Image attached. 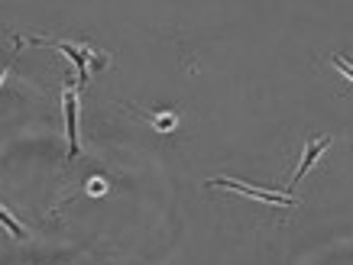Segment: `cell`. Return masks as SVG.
Segmentation results:
<instances>
[{
    "instance_id": "cell-1",
    "label": "cell",
    "mask_w": 353,
    "mask_h": 265,
    "mask_svg": "<svg viewBox=\"0 0 353 265\" xmlns=\"http://www.w3.org/2000/svg\"><path fill=\"white\" fill-rule=\"evenodd\" d=\"M36 45H52L59 52H65L78 68V85H88V78H91V68H101V65H108V55H97L91 45H78V43H62V39H30Z\"/></svg>"
},
{
    "instance_id": "cell-2",
    "label": "cell",
    "mask_w": 353,
    "mask_h": 265,
    "mask_svg": "<svg viewBox=\"0 0 353 265\" xmlns=\"http://www.w3.org/2000/svg\"><path fill=\"white\" fill-rule=\"evenodd\" d=\"M208 188H227V191H236L243 198H253V201H263V204H282V207H292L295 198L292 194H282V191H263V188H253V184H243L236 178H211Z\"/></svg>"
},
{
    "instance_id": "cell-3",
    "label": "cell",
    "mask_w": 353,
    "mask_h": 265,
    "mask_svg": "<svg viewBox=\"0 0 353 265\" xmlns=\"http://www.w3.org/2000/svg\"><path fill=\"white\" fill-rule=\"evenodd\" d=\"M62 107H65V136H68V159L78 156V91L72 81H65L62 91Z\"/></svg>"
},
{
    "instance_id": "cell-4",
    "label": "cell",
    "mask_w": 353,
    "mask_h": 265,
    "mask_svg": "<svg viewBox=\"0 0 353 265\" xmlns=\"http://www.w3.org/2000/svg\"><path fill=\"white\" fill-rule=\"evenodd\" d=\"M331 142H334V136H314V139H311L308 146H305V156H301V165H299V169H295V175H292L289 188H295V184H299V181L305 178V175H308V171L314 169V165H318V159H321L324 152L331 149Z\"/></svg>"
},
{
    "instance_id": "cell-5",
    "label": "cell",
    "mask_w": 353,
    "mask_h": 265,
    "mask_svg": "<svg viewBox=\"0 0 353 265\" xmlns=\"http://www.w3.org/2000/svg\"><path fill=\"white\" fill-rule=\"evenodd\" d=\"M0 226L7 230V233L13 236V240H30V233H26V226H23L20 220H13V213L0 204Z\"/></svg>"
},
{
    "instance_id": "cell-6",
    "label": "cell",
    "mask_w": 353,
    "mask_h": 265,
    "mask_svg": "<svg viewBox=\"0 0 353 265\" xmlns=\"http://www.w3.org/2000/svg\"><path fill=\"white\" fill-rule=\"evenodd\" d=\"M152 123H156V129H162V133H165V129H175L179 117H175V114H156V117H152Z\"/></svg>"
},
{
    "instance_id": "cell-7",
    "label": "cell",
    "mask_w": 353,
    "mask_h": 265,
    "mask_svg": "<svg viewBox=\"0 0 353 265\" xmlns=\"http://www.w3.org/2000/svg\"><path fill=\"white\" fill-rule=\"evenodd\" d=\"M331 62H334V65H337V68H341V72H343V78H353V72H350V65H347V62H343V59H341V55H334V59H331Z\"/></svg>"
},
{
    "instance_id": "cell-8",
    "label": "cell",
    "mask_w": 353,
    "mask_h": 265,
    "mask_svg": "<svg viewBox=\"0 0 353 265\" xmlns=\"http://www.w3.org/2000/svg\"><path fill=\"white\" fill-rule=\"evenodd\" d=\"M91 194H104V181H91Z\"/></svg>"
},
{
    "instance_id": "cell-9",
    "label": "cell",
    "mask_w": 353,
    "mask_h": 265,
    "mask_svg": "<svg viewBox=\"0 0 353 265\" xmlns=\"http://www.w3.org/2000/svg\"><path fill=\"white\" fill-rule=\"evenodd\" d=\"M3 78H7V65H0V85H3Z\"/></svg>"
}]
</instances>
